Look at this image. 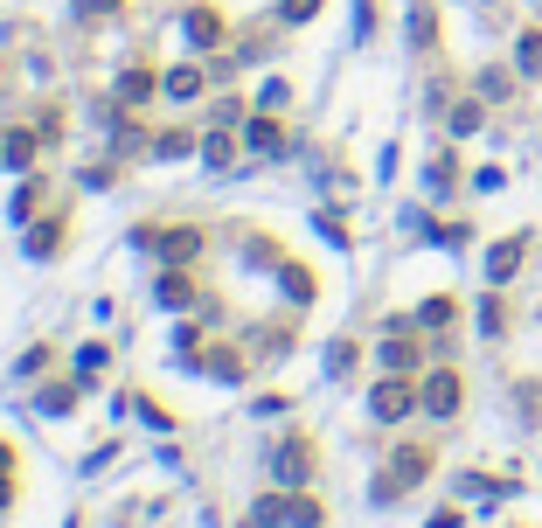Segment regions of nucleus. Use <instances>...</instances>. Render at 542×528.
Listing matches in <instances>:
<instances>
[{"mask_svg": "<svg viewBox=\"0 0 542 528\" xmlns=\"http://www.w3.org/2000/svg\"><path fill=\"white\" fill-rule=\"evenodd\" d=\"M431 466H438L431 445H397V452L383 459V473L369 480V501H376V508H397L404 494H417V487L431 480Z\"/></svg>", "mask_w": 542, "mask_h": 528, "instance_id": "1", "label": "nucleus"}, {"mask_svg": "<svg viewBox=\"0 0 542 528\" xmlns=\"http://www.w3.org/2000/svg\"><path fill=\"white\" fill-rule=\"evenodd\" d=\"M251 522L258 528H327V501L313 487H265L251 501Z\"/></svg>", "mask_w": 542, "mask_h": 528, "instance_id": "2", "label": "nucleus"}, {"mask_svg": "<svg viewBox=\"0 0 542 528\" xmlns=\"http://www.w3.org/2000/svg\"><path fill=\"white\" fill-rule=\"evenodd\" d=\"M133 244L153 251L160 264H202L209 230H202V223H133Z\"/></svg>", "mask_w": 542, "mask_h": 528, "instance_id": "3", "label": "nucleus"}, {"mask_svg": "<svg viewBox=\"0 0 542 528\" xmlns=\"http://www.w3.org/2000/svg\"><path fill=\"white\" fill-rule=\"evenodd\" d=\"M265 473H271V487H313V473H320V438H313V431L278 438Z\"/></svg>", "mask_w": 542, "mask_h": 528, "instance_id": "4", "label": "nucleus"}, {"mask_svg": "<svg viewBox=\"0 0 542 528\" xmlns=\"http://www.w3.org/2000/svg\"><path fill=\"white\" fill-rule=\"evenodd\" d=\"M424 410V390H417V376H383L376 390H369V417L376 424H404Z\"/></svg>", "mask_w": 542, "mask_h": 528, "instance_id": "5", "label": "nucleus"}, {"mask_svg": "<svg viewBox=\"0 0 542 528\" xmlns=\"http://www.w3.org/2000/svg\"><path fill=\"white\" fill-rule=\"evenodd\" d=\"M63 244H70V202H56L49 216H35L28 230H21V251L35 264H56L63 258Z\"/></svg>", "mask_w": 542, "mask_h": 528, "instance_id": "6", "label": "nucleus"}, {"mask_svg": "<svg viewBox=\"0 0 542 528\" xmlns=\"http://www.w3.org/2000/svg\"><path fill=\"white\" fill-rule=\"evenodd\" d=\"M105 153H112V160H153V126H139L133 119V105H119V98H112V119H105Z\"/></svg>", "mask_w": 542, "mask_h": 528, "instance_id": "7", "label": "nucleus"}, {"mask_svg": "<svg viewBox=\"0 0 542 528\" xmlns=\"http://www.w3.org/2000/svg\"><path fill=\"white\" fill-rule=\"evenodd\" d=\"M209 292L195 285V264H160L153 271V306H167V313H195Z\"/></svg>", "mask_w": 542, "mask_h": 528, "instance_id": "8", "label": "nucleus"}, {"mask_svg": "<svg viewBox=\"0 0 542 528\" xmlns=\"http://www.w3.org/2000/svg\"><path fill=\"white\" fill-rule=\"evenodd\" d=\"M251 362H258V355H251L244 341H209V348H202V376L223 383V390H244V383H251Z\"/></svg>", "mask_w": 542, "mask_h": 528, "instance_id": "9", "label": "nucleus"}, {"mask_svg": "<svg viewBox=\"0 0 542 528\" xmlns=\"http://www.w3.org/2000/svg\"><path fill=\"white\" fill-rule=\"evenodd\" d=\"M244 146H251L258 160H285V153H292V126H285V112L251 105V119H244Z\"/></svg>", "mask_w": 542, "mask_h": 528, "instance_id": "10", "label": "nucleus"}, {"mask_svg": "<svg viewBox=\"0 0 542 528\" xmlns=\"http://www.w3.org/2000/svg\"><path fill=\"white\" fill-rule=\"evenodd\" d=\"M181 35H188V49H230V21L209 0H188L181 7Z\"/></svg>", "mask_w": 542, "mask_h": 528, "instance_id": "11", "label": "nucleus"}, {"mask_svg": "<svg viewBox=\"0 0 542 528\" xmlns=\"http://www.w3.org/2000/svg\"><path fill=\"white\" fill-rule=\"evenodd\" d=\"M84 390H91L84 376H49V383H35V390H28V410H35V417H77Z\"/></svg>", "mask_w": 542, "mask_h": 528, "instance_id": "12", "label": "nucleus"}, {"mask_svg": "<svg viewBox=\"0 0 542 528\" xmlns=\"http://www.w3.org/2000/svg\"><path fill=\"white\" fill-rule=\"evenodd\" d=\"M42 153H49V146H42V126H35V119L0 132V167H7V174H35Z\"/></svg>", "mask_w": 542, "mask_h": 528, "instance_id": "13", "label": "nucleus"}, {"mask_svg": "<svg viewBox=\"0 0 542 528\" xmlns=\"http://www.w3.org/2000/svg\"><path fill=\"white\" fill-rule=\"evenodd\" d=\"M417 390H424V410H431V417H459V403H466V376L438 362L431 376H417Z\"/></svg>", "mask_w": 542, "mask_h": 528, "instance_id": "14", "label": "nucleus"}, {"mask_svg": "<svg viewBox=\"0 0 542 528\" xmlns=\"http://www.w3.org/2000/svg\"><path fill=\"white\" fill-rule=\"evenodd\" d=\"M209 91H216V77L202 63H167L160 70V98H174V105H202Z\"/></svg>", "mask_w": 542, "mask_h": 528, "instance_id": "15", "label": "nucleus"}, {"mask_svg": "<svg viewBox=\"0 0 542 528\" xmlns=\"http://www.w3.org/2000/svg\"><path fill=\"white\" fill-rule=\"evenodd\" d=\"M271 278H278V292H285V306H292V313H306V306L320 299V278H313V264L278 258V264H271Z\"/></svg>", "mask_w": 542, "mask_h": 528, "instance_id": "16", "label": "nucleus"}, {"mask_svg": "<svg viewBox=\"0 0 542 528\" xmlns=\"http://www.w3.org/2000/svg\"><path fill=\"white\" fill-rule=\"evenodd\" d=\"M258 362H285L292 348H299V313L292 320H265V327H251V341H244Z\"/></svg>", "mask_w": 542, "mask_h": 528, "instance_id": "17", "label": "nucleus"}, {"mask_svg": "<svg viewBox=\"0 0 542 528\" xmlns=\"http://www.w3.org/2000/svg\"><path fill=\"white\" fill-rule=\"evenodd\" d=\"M237 153H244V126H202V167L230 174V167H237Z\"/></svg>", "mask_w": 542, "mask_h": 528, "instance_id": "18", "label": "nucleus"}, {"mask_svg": "<svg viewBox=\"0 0 542 528\" xmlns=\"http://www.w3.org/2000/svg\"><path fill=\"white\" fill-rule=\"evenodd\" d=\"M112 98H119V105H146V98H160V70H153V63H126V70H119V77H112Z\"/></svg>", "mask_w": 542, "mask_h": 528, "instance_id": "19", "label": "nucleus"}, {"mask_svg": "<svg viewBox=\"0 0 542 528\" xmlns=\"http://www.w3.org/2000/svg\"><path fill=\"white\" fill-rule=\"evenodd\" d=\"M153 160H202V126H153Z\"/></svg>", "mask_w": 542, "mask_h": 528, "instance_id": "20", "label": "nucleus"}, {"mask_svg": "<svg viewBox=\"0 0 542 528\" xmlns=\"http://www.w3.org/2000/svg\"><path fill=\"white\" fill-rule=\"evenodd\" d=\"M119 410H133L139 424H146V431H160V438H174V431H181V417H174L160 396H146V390H119Z\"/></svg>", "mask_w": 542, "mask_h": 528, "instance_id": "21", "label": "nucleus"}, {"mask_svg": "<svg viewBox=\"0 0 542 528\" xmlns=\"http://www.w3.org/2000/svg\"><path fill=\"white\" fill-rule=\"evenodd\" d=\"M376 362H383V376H417V362H424V348L410 341L404 327H390V341L376 348Z\"/></svg>", "mask_w": 542, "mask_h": 528, "instance_id": "22", "label": "nucleus"}, {"mask_svg": "<svg viewBox=\"0 0 542 528\" xmlns=\"http://www.w3.org/2000/svg\"><path fill=\"white\" fill-rule=\"evenodd\" d=\"M49 188H56L49 174H21V188H14V202H7V216H14V223L28 230V223L42 216V202H49Z\"/></svg>", "mask_w": 542, "mask_h": 528, "instance_id": "23", "label": "nucleus"}, {"mask_svg": "<svg viewBox=\"0 0 542 528\" xmlns=\"http://www.w3.org/2000/svg\"><path fill=\"white\" fill-rule=\"evenodd\" d=\"M14 501H21V445L0 431V515H14Z\"/></svg>", "mask_w": 542, "mask_h": 528, "instance_id": "24", "label": "nucleus"}, {"mask_svg": "<svg viewBox=\"0 0 542 528\" xmlns=\"http://www.w3.org/2000/svg\"><path fill=\"white\" fill-rule=\"evenodd\" d=\"M522 258H529V237H501V244L487 251V278H494V285H508V278L522 271Z\"/></svg>", "mask_w": 542, "mask_h": 528, "instance_id": "25", "label": "nucleus"}, {"mask_svg": "<svg viewBox=\"0 0 542 528\" xmlns=\"http://www.w3.org/2000/svg\"><path fill=\"white\" fill-rule=\"evenodd\" d=\"M56 355H63V348H56V341H35V348H28V355H21V362H14V383H42V376H49V369H56Z\"/></svg>", "mask_w": 542, "mask_h": 528, "instance_id": "26", "label": "nucleus"}, {"mask_svg": "<svg viewBox=\"0 0 542 528\" xmlns=\"http://www.w3.org/2000/svg\"><path fill=\"white\" fill-rule=\"evenodd\" d=\"M313 230H320L334 251H348V244H355V223H348L341 209H313Z\"/></svg>", "mask_w": 542, "mask_h": 528, "instance_id": "27", "label": "nucleus"}, {"mask_svg": "<svg viewBox=\"0 0 542 528\" xmlns=\"http://www.w3.org/2000/svg\"><path fill=\"white\" fill-rule=\"evenodd\" d=\"M452 313H459V299H452V292H431V299L417 306V327L438 334V327H452Z\"/></svg>", "mask_w": 542, "mask_h": 528, "instance_id": "28", "label": "nucleus"}, {"mask_svg": "<svg viewBox=\"0 0 542 528\" xmlns=\"http://www.w3.org/2000/svg\"><path fill=\"white\" fill-rule=\"evenodd\" d=\"M480 119H487V98H466V105H452V112H445V132H452V139H466V132H480Z\"/></svg>", "mask_w": 542, "mask_h": 528, "instance_id": "29", "label": "nucleus"}, {"mask_svg": "<svg viewBox=\"0 0 542 528\" xmlns=\"http://www.w3.org/2000/svg\"><path fill=\"white\" fill-rule=\"evenodd\" d=\"M410 42H417V49H438V7H431V0L410 7Z\"/></svg>", "mask_w": 542, "mask_h": 528, "instance_id": "30", "label": "nucleus"}, {"mask_svg": "<svg viewBox=\"0 0 542 528\" xmlns=\"http://www.w3.org/2000/svg\"><path fill=\"white\" fill-rule=\"evenodd\" d=\"M105 369H112V348H105V341H84V348H77V376H84V383H105Z\"/></svg>", "mask_w": 542, "mask_h": 528, "instance_id": "31", "label": "nucleus"}, {"mask_svg": "<svg viewBox=\"0 0 542 528\" xmlns=\"http://www.w3.org/2000/svg\"><path fill=\"white\" fill-rule=\"evenodd\" d=\"M424 181H431V195H452V181H459V153L445 146V153H438V160L424 167Z\"/></svg>", "mask_w": 542, "mask_h": 528, "instance_id": "32", "label": "nucleus"}, {"mask_svg": "<svg viewBox=\"0 0 542 528\" xmlns=\"http://www.w3.org/2000/svg\"><path fill=\"white\" fill-rule=\"evenodd\" d=\"M515 70H522V77H542V28H522V42H515Z\"/></svg>", "mask_w": 542, "mask_h": 528, "instance_id": "33", "label": "nucleus"}, {"mask_svg": "<svg viewBox=\"0 0 542 528\" xmlns=\"http://www.w3.org/2000/svg\"><path fill=\"white\" fill-rule=\"evenodd\" d=\"M244 119H251V105H244L237 91H223V98L209 105V126H244Z\"/></svg>", "mask_w": 542, "mask_h": 528, "instance_id": "34", "label": "nucleus"}, {"mask_svg": "<svg viewBox=\"0 0 542 528\" xmlns=\"http://www.w3.org/2000/svg\"><path fill=\"white\" fill-rule=\"evenodd\" d=\"M119 167H126V160H112V153H105V160H91V167H77V181H84V188H98V195H105V188H112V181H119Z\"/></svg>", "mask_w": 542, "mask_h": 528, "instance_id": "35", "label": "nucleus"}, {"mask_svg": "<svg viewBox=\"0 0 542 528\" xmlns=\"http://www.w3.org/2000/svg\"><path fill=\"white\" fill-rule=\"evenodd\" d=\"M355 362H362V348L341 334V341H327V376H355Z\"/></svg>", "mask_w": 542, "mask_h": 528, "instance_id": "36", "label": "nucleus"}, {"mask_svg": "<svg viewBox=\"0 0 542 528\" xmlns=\"http://www.w3.org/2000/svg\"><path fill=\"white\" fill-rule=\"evenodd\" d=\"M112 14H126V0H70V21H112Z\"/></svg>", "mask_w": 542, "mask_h": 528, "instance_id": "37", "label": "nucleus"}, {"mask_svg": "<svg viewBox=\"0 0 542 528\" xmlns=\"http://www.w3.org/2000/svg\"><path fill=\"white\" fill-rule=\"evenodd\" d=\"M35 126H42V146H63V139H70V112H63V105H42V112H35Z\"/></svg>", "mask_w": 542, "mask_h": 528, "instance_id": "38", "label": "nucleus"}, {"mask_svg": "<svg viewBox=\"0 0 542 528\" xmlns=\"http://www.w3.org/2000/svg\"><path fill=\"white\" fill-rule=\"evenodd\" d=\"M508 91H515V70H480V98L487 105H501Z\"/></svg>", "mask_w": 542, "mask_h": 528, "instance_id": "39", "label": "nucleus"}, {"mask_svg": "<svg viewBox=\"0 0 542 528\" xmlns=\"http://www.w3.org/2000/svg\"><path fill=\"white\" fill-rule=\"evenodd\" d=\"M320 14V0H278V21L285 28H299V21H313Z\"/></svg>", "mask_w": 542, "mask_h": 528, "instance_id": "40", "label": "nucleus"}, {"mask_svg": "<svg viewBox=\"0 0 542 528\" xmlns=\"http://www.w3.org/2000/svg\"><path fill=\"white\" fill-rule=\"evenodd\" d=\"M258 105H265V112H285V105H292V84H285V77H271L265 91H258Z\"/></svg>", "mask_w": 542, "mask_h": 528, "instance_id": "41", "label": "nucleus"}, {"mask_svg": "<svg viewBox=\"0 0 542 528\" xmlns=\"http://www.w3.org/2000/svg\"><path fill=\"white\" fill-rule=\"evenodd\" d=\"M480 327H487V334H508V306L487 299V306H480Z\"/></svg>", "mask_w": 542, "mask_h": 528, "instance_id": "42", "label": "nucleus"}, {"mask_svg": "<svg viewBox=\"0 0 542 528\" xmlns=\"http://www.w3.org/2000/svg\"><path fill=\"white\" fill-rule=\"evenodd\" d=\"M112 459H119V445H98V452H91V459H84V466H77V473H105V466H112Z\"/></svg>", "mask_w": 542, "mask_h": 528, "instance_id": "43", "label": "nucleus"}, {"mask_svg": "<svg viewBox=\"0 0 542 528\" xmlns=\"http://www.w3.org/2000/svg\"><path fill=\"white\" fill-rule=\"evenodd\" d=\"M285 410H292L285 396H258V403H251V417H285Z\"/></svg>", "mask_w": 542, "mask_h": 528, "instance_id": "44", "label": "nucleus"}, {"mask_svg": "<svg viewBox=\"0 0 542 528\" xmlns=\"http://www.w3.org/2000/svg\"><path fill=\"white\" fill-rule=\"evenodd\" d=\"M431 528H466V515H459V508H438V515H431Z\"/></svg>", "mask_w": 542, "mask_h": 528, "instance_id": "45", "label": "nucleus"}, {"mask_svg": "<svg viewBox=\"0 0 542 528\" xmlns=\"http://www.w3.org/2000/svg\"><path fill=\"white\" fill-rule=\"evenodd\" d=\"M0 70H7V63H0Z\"/></svg>", "mask_w": 542, "mask_h": 528, "instance_id": "46", "label": "nucleus"}]
</instances>
